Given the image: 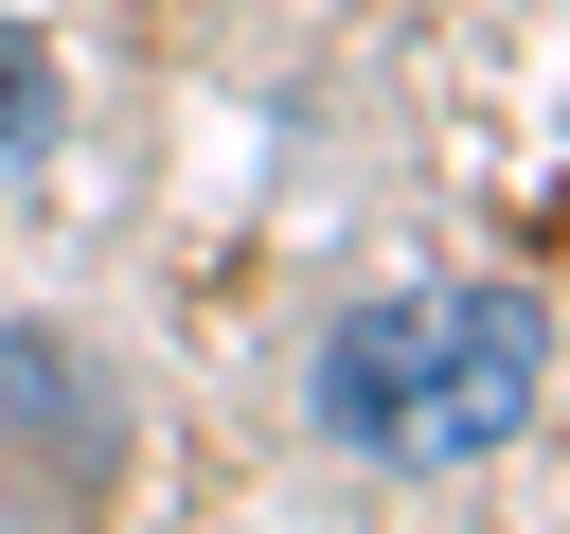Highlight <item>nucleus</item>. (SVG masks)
I'll return each mask as SVG.
<instances>
[{
    "instance_id": "nucleus-1",
    "label": "nucleus",
    "mask_w": 570,
    "mask_h": 534,
    "mask_svg": "<svg viewBox=\"0 0 570 534\" xmlns=\"http://www.w3.org/2000/svg\"><path fill=\"white\" fill-rule=\"evenodd\" d=\"M534 392H552V320L517 285H392V303H356L321 338V427L410 463V481L499 463L534 427Z\"/></svg>"
},
{
    "instance_id": "nucleus-2",
    "label": "nucleus",
    "mask_w": 570,
    "mask_h": 534,
    "mask_svg": "<svg viewBox=\"0 0 570 534\" xmlns=\"http://www.w3.org/2000/svg\"><path fill=\"white\" fill-rule=\"evenodd\" d=\"M36 142H53V53L0 18V196H18V160H36Z\"/></svg>"
}]
</instances>
